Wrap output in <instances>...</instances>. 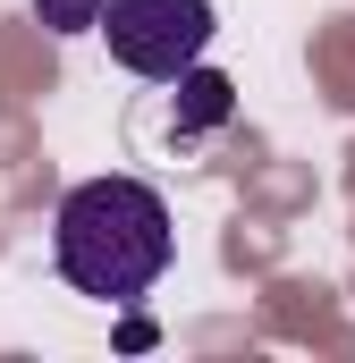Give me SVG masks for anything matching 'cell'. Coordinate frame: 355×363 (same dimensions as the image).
<instances>
[{"label": "cell", "instance_id": "6da1fadb", "mask_svg": "<svg viewBox=\"0 0 355 363\" xmlns=\"http://www.w3.org/2000/svg\"><path fill=\"white\" fill-rule=\"evenodd\" d=\"M51 254H60V279L77 296L136 304L178 254L170 203L144 178H85V186H68V203L51 220Z\"/></svg>", "mask_w": 355, "mask_h": 363}, {"label": "cell", "instance_id": "7a4b0ae2", "mask_svg": "<svg viewBox=\"0 0 355 363\" xmlns=\"http://www.w3.org/2000/svg\"><path fill=\"white\" fill-rule=\"evenodd\" d=\"M212 0H110L102 9V34H110V60L136 68V77H186L203 51H212Z\"/></svg>", "mask_w": 355, "mask_h": 363}, {"label": "cell", "instance_id": "3957f363", "mask_svg": "<svg viewBox=\"0 0 355 363\" xmlns=\"http://www.w3.org/2000/svg\"><path fill=\"white\" fill-rule=\"evenodd\" d=\"M229 118V77H212V68H186L178 77V135H195V127H220Z\"/></svg>", "mask_w": 355, "mask_h": 363}, {"label": "cell", "instance_id": "277c9868", "mask_svg": "<svg viewBox=\"0 0 355 363\" xmlns=\"http://www.w3.org/2000/svg\"><path fill=\"white\" fill-rule=\"evenodd\" d=\"M102 9H110V0H34V17H43L51 34H102Z\"/></svg>", "mask_w": 355, "mask_h": 363}]
</instances>
